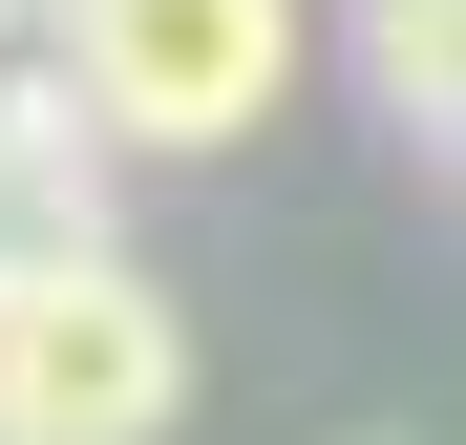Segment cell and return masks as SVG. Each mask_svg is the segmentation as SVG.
I'll return each instance as SVG.
<instances>
[{"mask_svg": "<svg viewBox=\"0 0 466 445\" xmlns=\"http://www.w3.org/2000/svg\"><path fill=\"white\" fill-rule=\"evenodd\" d=\"M297 43H319L297 0H43L22 22V64L86 106V148H255Z\"/></svg>", "mask_w": 466, "mask_h": 445, "instance_id": "cell-1", "label": "cell"}, {"mask_svg": "<svg viewBox=\"0 0 466 445\" xmlns=\"http://www.w3.org/2000/svg\"><path fill=\"white\" fill-rule=\"evenodd\" d=\"M191 424V319L127 255L0 276V445H170Z\"/></svg>", "mask_w": 466, "mask_h": 445, "instance_id": "cell-2", "label": "cell"}, {"mask_svg": "<svg viewBox=\"0 0 466 445\" xmlns=\"http://www.w3.org/2000/svg\"><path fill=\"white\" fill-rule=\"evenodd\" d=\"M64 255H127L106 234V148H86V106H64L22 43H0V276H64Z\"/></svg>", "mask_w": 466, "mask_h": 445, "instance_id": "cell-3", "label": "cell"}, {"mask_svg": "<svg viewBox=\"0 0 466 445\" xmlns=\"http://www.w3.org/2000/svg\"><path fill=\"white\" fill-rule=\"evenodd\" d=\"M360 86H381L403 148H445L466 127V0H360Z\"/></svg>", "mask_w": 466, "mask_h": 445, "instance_id": "cell-4", "label": "cell"}]
</instances>
